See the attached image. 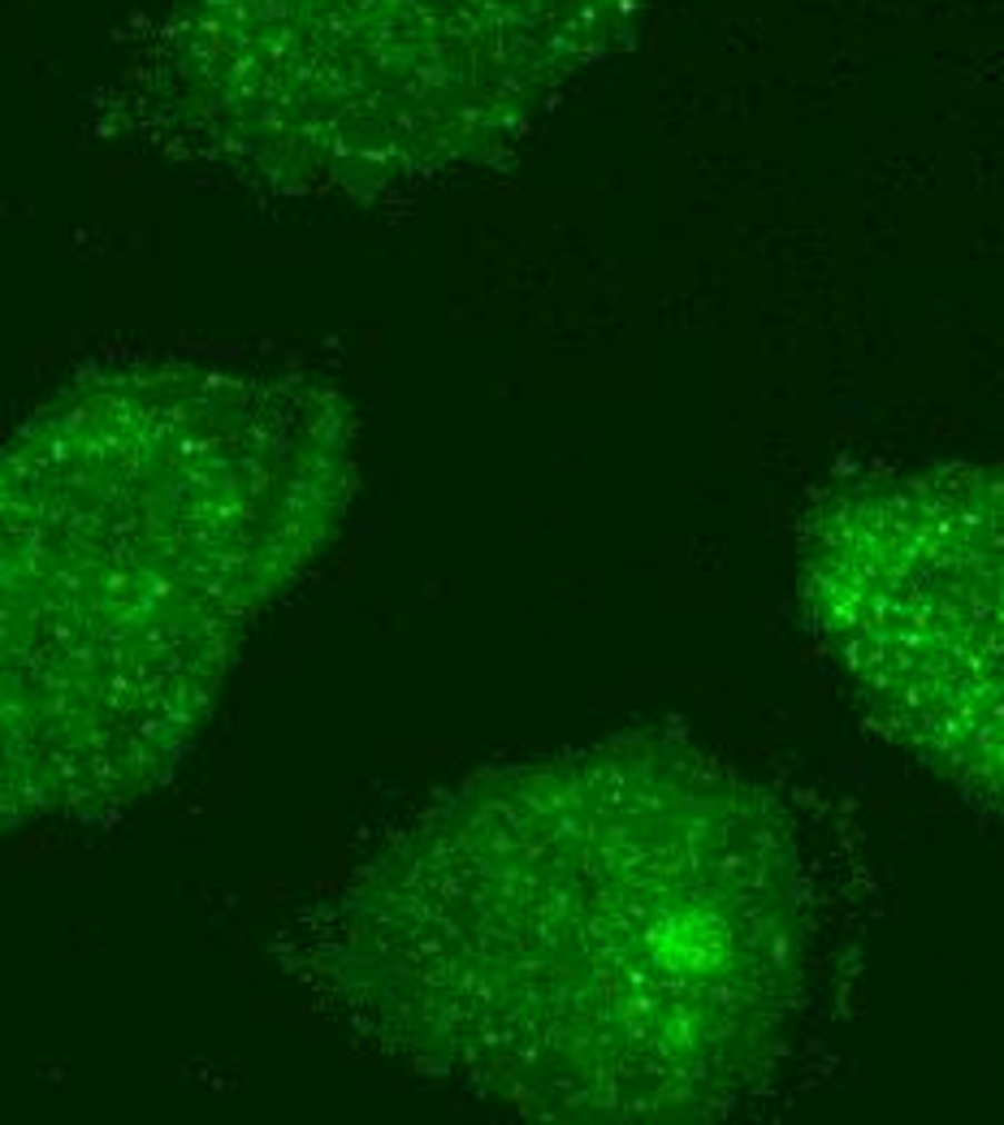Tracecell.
<instances>
[{"mask_svg":"<svg viewBox=\"0 0 1004 1125\" xmlns=\"http://www.w3.org/2000/svg\"><path fill=\"white\" fill-rule=\"evenodd\" d=\"M334 983L386 1047L563 1122H693L802 1008L797 857L719 763L619 745L485 775L338 905Z\"/></svg>","mask_w":1004,"mask_h":1125,"instance_id":"6da1fadb","label":"cell"},{"mask_svg":"<svg viewBox=\"0 0 1004 1125\" xmlns=\"http://www.w3.org/2000/svg\"><path fill=\"white\" fill-rule=\"evenodd\" d=\"M347 489L304 381L135 368L40 411L0 455V832L169 775Z\"/></svg>","mask_w":1004,"mask_h":1125,"instance_id":"7a4b0ae2","label":"cell"},{"mask_svg":"<svg viewBox=\"0 0 1004 1125\" xmlns=\"http://www.w3.org/2000/svg\"><path fill=\"white\" fill-rule=\"evenodd\" d=\"M637 0H178L173 104L242 169L317 191L429 178L516 139Z\"/></svg>","mask_w":1004,"mask_h":1125,"instance_id":"3957f363","label":"cell"},{"mask_svg":"<svg viewBox=\"0 0 1004 1125\" xmlns=\"http://www.w3.org/2000/svg\"><path fill=\"white\" fill-rule=\"evenodd\" d=\"M802 598L875 724L1004 797V477L931 468L823 498Z\"/></svg>","mask_w":1004,"mask_h":1125,"instance_id":"277c9868","label":"cell"}]
</instances>
